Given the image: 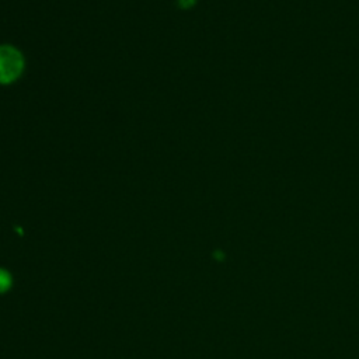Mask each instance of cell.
Listing matches in <instances>:
<instances>
[{"label":"cell","instance_id":"1","mask_svg":"<svg viewBox=\"0 0 359 359\" xmlns=\"http://www.w3.org/2000/svg\"><path fill=\"white\" fill-rule=\"evenodd\" d=\"M24 67L21 53L11 46H0V83L7 84L15 80Z\"/></svg>","mask_w":359,"mask_h":359},{"label":"cell","instance_id":"2","mask_svg":"<svg viewBox=\"0 0 359 359\" xmlns=\"http://www.w3.org/2000/svg\"><path fill=\"white\" fill-rule=\"evenodd\" d=\"M11 286V276L7 271L0 268V293L8 290Z\"/></svg>","mask_w":359,"mask_h":359}]
</instances>
